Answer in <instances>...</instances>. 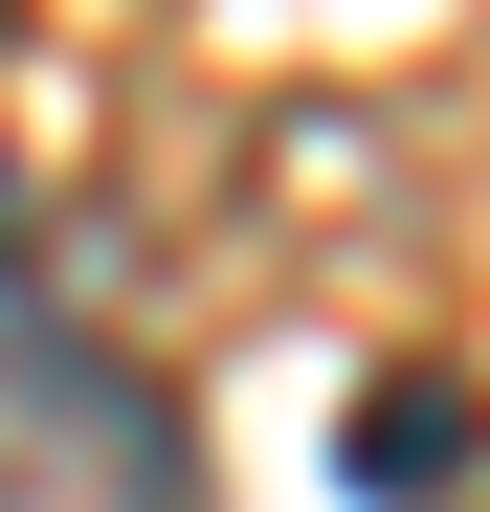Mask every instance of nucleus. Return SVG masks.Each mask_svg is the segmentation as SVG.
<instances>
[{"mask_svg":"<svg viewBox=\"0 0 490 512\" xmlns=\"http://www.w3.org/2000/svg\"><path fill=\"white\" fill-rule=\"evenodd\" d=\"M335 468H357V512H468V490H490V379H446V357H379Z\"/></svg>","mask_w":490,"mask_h":512,"instance_id":"nucleus-2","label":"nucleus"},{"mask_svg":"<svg viewBox=\"0 0 490 512\" xmlns=\"http://www.w3.org/2000/svg\"><path fill=\"white\" fill-rule=\"evenodd\" d=\"M0 512H201V446H179V379L90 334L67 290L0 268Z\"/></svg>","mask_w":490,"mask_h":512,"instance_id":"nucleus-1","label":"nucleus"}]
</instances>
